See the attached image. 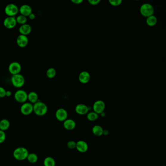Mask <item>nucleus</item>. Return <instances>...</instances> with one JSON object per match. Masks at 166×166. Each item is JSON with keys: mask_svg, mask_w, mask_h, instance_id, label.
Returning <instances> with one entry per match:
<instances>
[{"mask_svg": "<svg viewBox=\"0 0 166 166\" xmlns=\"http://www.w3.org/2000/svg\"><path fill=\"white\" fill-rule=\"evenodd\" d=\"M48 111V107L46 104L41 101H38L34 104L33 112L38 116H44L46 114Z\"/></svg>", "mask_w": 166, "mask_h": 166, "instance_id": "1", "label": "nucleus"}, {"mask_svg": "<svg viewBox=\"0 0 166 166\" xmlns=\"http://www.w3.org/2000/svg\"><path fill=\"white\" fill-rule=\"evenodd\" d=\"M29 153V151L27 148L20 147L17 148L14 150L13 155L14 158H15V159L19 161H23L27 159Z\"/></svg>", "mask_w": 166, "mask_h": 166, "instance_id": "2", "label": "nucleus"}, {"mask_svg": "<svg viewBox=\"0 0 166 166\" xmlns=\"http://www.w3.org/2000/svg\"><path fill=\"white\" fill-rule=\"evenodd\" d=\"M140 12L142 16L145 17H149L150 16L153 15L154 8L151 4L146 3L141 5L140 8Z\"/></svg>", "mask_w": 166, "mask_h": 166, "instance_id": "3", "label": "nucleus"}, {"mask_svg": "<svg viewBox=\"0 0 166 166\" xmlns=\"http://www.w3.org/2000/svg\"><path fill=\"white\" fill-rule=\"evenodd\" d=\"M11 81L14 86L16 88H21L24 85L25 79L22 75L18 74L12 75Z\"/></svg>", "mask_w": 166, "mask_h": 166, "instance_id": "4", "label": "nucleus"}, {"mask_svg": "<svg viewBox=\"0 0 166 166\" xmlns=\"http://www.w3.org/2000/svg\"><path fill=\"white\" fill-rule=\"evenodd\" d=\"M28 94L24 90H18L14 94V98L18 103H24L27 100Z\"/></svg>", "mask_w": 166, "mask_h": 166, "instance_id": "5", "label": "nucleus"}, {"mask_svg": "<svg viewBox=\"0 0 166 166\" xmlns=\"http://www.w3.org/2000/svg\"><path fill=\"white\" fill-rule=\"evenodd\" d=\"M17 5L14 4H10L5 7L4 12L8 17H15L19 12Z\"/></svg>", "mask_w": 166, "mask_h": 166, "instance_id": "6", "label": "nucleus"}, {"mask_svg": "<svg viewBox=\"0 0 166 166\" xmlns=\"http://www.w3.org/2000/svg\"><path fill=\"white\" fill-rule=\"evenodd\" d=\"M20 111L24 116H28L33 112V105L30 103H23L21 107Z\"/></svg>", "mask_w": 166, "mask_h": 166, "instance_id": "7", "label": "nucleus"}, {"mask_svg": "<svg viewBox=\"0 0 166 166\" xmlns=\"http://www.w3.org/2000/svg\"><path fill=\"white\" fill-rule=\"evenodd\" d=\"M21 64L17 61H14L10 64L8 66V70L12 75L20 74L21 71Z\"/></svg>", "mask_w": 166, "mask_h": 166, "instance_id": "8", "label": "nucleus"}, {"mask_svg": "<svg viewBox=\"0 0 166 166\" xmlns=\"http://www.w3.org/2000/svg\"><path fill=\"white\" fill-rule=\"evenodd\" d=\"M93 111L94 112L97 114H100L104 112L105 110V104L104 101L101 100H98L96 101L93 105Z\"/></svg>", "mask_w": 166, "mask_h": 166, "instance_id": "9", "label": "nucleus"}, {"mask_svg": "<svg viewBox=\"0 0 166 166\" xmlns=\"http://www.w3.org/2000/svg\"><path fill=\"white\" fill-rule=\"evenodd\" d=\"M56 118L58 120L63 122L67 119L68 113L67 111L63 108H60L58 109L55 114Z\"/></svg>", "mask_w": 166, "mask_h": 166, "instance_id": "10", "label": "nucleus"}, {"mask_svg": "<svg viewBox=\"0 0 166 166\" xmlns=\"http://www.w3.org/2000/svg\"><path fill=\"white\" fill-rule=\"evenodd\" d=\"M16 18L15 17H7L4 21V25L8 29H12L17 25Z\"/></svg>", "mask_w": 166, "mask_h": 166, "instance_id": "11", "label": "nucleus"}, {"mask_svg": "<svg viewBox=\"0 0 166 166\" xmlns=\"http://www.w3.org/2000/svg\"><path fill=\"white\" fill-rule=\"evenodd\" d=\"M16 42L17 44L20 47L24 48L27 46V45L28 44V38L27 36L23 35H20L18 36Z\"/></svg>", "mask_w": 166, "mask_h": 166, "instance_id": "12", "label": "nucleus"}, {"mask_svg": "<svg viewBox=\"0 0 166 166\" xmlns=\"http://www.w3.org/2000/svg\"><path fill=\"white\" fill-rule=\"evenodd\" d=\"M76 148L77 151L80 153H85L88 150V144L83 140H79L77 142H76Z\"/></svg>", "mask_w": 166, "mask_h": 166, "instance_id": "13", "label": "nucleus"}, {"mask_svg": "<svg viewBox=\"0 0 166 166\" xmlns=\"http://www.w3.org/2000/svg\"><path fill=\"white\" fill-rule=\"evenodd\" d=\"M75 111L77 114L80 115L87 114L89 111V108L83 104H79L76 106L75 108Z\"/></svg>", "mask_w": 166, "mask_h": 166, "instance_id": "14", "label": "nucleus"}, {"mask_svg": "<svg viewBox=\"0 0 166 166\" xmlns=\"http://www.w3.org/2000/svg\"><path fill=\"white\" fill-rule=\"evenodd\" d=\"M21 15L27 17L32 13V8L30 5L28 4H24L21 5L19 9Z\"/></svg>", "mask_w": 166, "mask_h": 166, "instance_id": "15", "label": "nucleus"}, {"mask_svg": "<svg viewBox=\"0 0 166 166\" xmlns=\"http://www.w3.org/2000/svg\"><path fill=\"white\" fill-rule=\"evenodd\" d=\"M63 125L66 130L68 131L73 130L76 126V122L72 119H67L63 121Z\"/></svg>", "mask_w": 166, "mask_h": 166, "instance_id": "16", "label": "nucleus"}, {"mask_svg": "<svg viewBox=\"0 0 166 166\" xmlns=\"http://www.w3.org/2000/svg\"><path fill=\"white\" fill-rule=\"evenodd\" d=\"M31 31H32V27L30 24H27L21 25L19 28V31L20 34L25 36L30 34Z\"/></svg>", "mask_w": 166, "mask_h": 166, "instance_id": "17", "label": "nucleus"}, {"mask_svg": "<svg viewBox=\"0 0 166 166\" xmlns=\"http://www.w3.org/2000/svg\"><path fill=\"white\" fill-rule=\"evenodd\" d=\"M78 80L82 83H87L90 80V74L87 71H83L81 72L78 76Z\"/></svg>", "mask_w": 166, "mask_h": 166, "instance_id": "18", "label": "nucleus"}, {"mask_svg": "<svg viewBox=\"0 0 166 166\" xmlns=\"http://www.w3.org/2000/svg\"><path fill=\"white\" fill-rule=\"evenodd\" d=\"M103 128L100 125H94L92 128V133L94 136H100L103 135Z\"/></svg>", "mask_w": 166, "mask_h": 166, "instance_id": "19", "label": "nucleus"}, {"mask_svg": "<svg viewBox=\"0 0 166 166\" xmlns=\"http://www.w3.org/2000/svg\"><path fill=\"white\" fill-rule=\"evenodd\" d=\"M27 100L30 101V103H35L38 101H39L38 94L35 92H30L28 94Z\"/></svg>", "mask_w": 166, "mask_h": 166, "instance_id": "20", "label": "nucleus"}, {"mask_svg": "<svg viewBox=\"0 0 166 166\" xmlns=\"http://www.w3.org/2000/svg\"><path fill=\"white\" fill-rule=\"evenodd\" d=\"M10 126V121L7 119H3L0 121V130L5 131L9 129Z\"/></svg>", "mask_w": 166, "mask_h": 166, "instance_id": "21", "label": "nucleus"}, {"mask_svg": "<svg viewBox=\"0 0 166 166\" xmlns=\"http://www.w3.org/2000/svg\"><path fill=\"white\" fill-rule=\"evenodd\" d=\"M157 22V19L154 15H152L149 17L147 18V24L148 25H149V27H153L156 24Z\"/></svg>", "mask_w": 166, "mask_h": 166, "instance_id": "22", "label": "nucleus"}, {"mask_svg": "<svg viewBox=\"0 0 166 166\" xmlns=\"http://www.w3.org/2000/svg\"><path fill=\"white\" fill-rule=\"evenodd\" d=\"M44 166H55L56 162L52 157H46L44 161Z\"/></svg>", "mask_w": 166, "mask_h": 166, "instance_id": "23", "label": "nucleus"}, {"mask_svg": "<svg viewBox=\"0 0 166 166\" xmlns=\"http://www.w3.org/2000/svg\"><path fill=\"white\" fill-rule=\"evenodd\" d=\"M27 159L30 163L34 164L37 162L38 160V156L35 153H30L28 154Z\"/></svg>", "mask_w": 166, "mask_h": 166, "instance_id": "24", "label": "nucleus"}, {"mask_svg": "<svg viewBox=\"0 0 166 166\" xmlns=\"http://www.w3.org/2000/svg\"><path fill=\"white\" fill-rule=\"evenodd\" d=\"M98 114L95 112H91L88 113L87 114V118L89 121H96L98 119Z\"/></svg>", "mask_w": 166, "mask_h": 166, "instance_id": "25", "label": "nucleus"}, {"mask_svg": "<svg viewBox=\"0 0 166 166\" xmlns=\"http://www.w3.org/2000/svg\"><path fill=\"white\" fill-rule=\"evenodd\" d=\"M16 20L17 24L23 25V24H25L27 23V18L25 16H23L22 15H20L16 18Z\"/></svg>", "mask_w": 166, "mask_h": 166, "instance_id": "26", "label": "nucleus"}, {"mask_svg": "<svg viewBox=\"0 0 166 166\" xmlns=\"http://www.w3.org/2000/svg\"><path fill=\"white\" fill-rule=\"evenodd\" d=\"M56 69L54 68H50L47 70L46 75L49 78H52L56 76Z\"/></svg>", "mask_w": 166, "mask_h": 166, "instance_id": "27", "label": "nucleus"}, {"mask_svg": "<svg viewBox=\"0 0 166 166\" xmlns=\"http://www.w3.org/2000/svg\"><path fill=\"white\" fill-rule=\"evenodd\" d=\"M109 2L111 5L114 7H117L121 4L122 1L121 0H110Z\"/></svg>", "mask_w": 166, "mask_h": 166, "instance_id": "28", "label": "nucleus"}, {"mask_svg": "<svg viewBox=\"0 0 166 166\" xmlns=\"http://www.w3.org/2000/svg\"><path fill=\"white\" fill-rule=\"evenodd\" d=\"M67 147L69 149H74L76 148V142L73 140L68 141L67 143Z\"/></svg>", "mask_w": 166, "mask_h": 166, "instance_id": "29", "label": "nucleus"}, {"mask_svg": "<svg viewBox=\"0 0 166 166\" xmlns=\"http://www.w3.org/2000/svg\"><path fill=\"white\" fill-rule=\"evenodd\" d=\"M6 139V134L5 132L3 131L0 130V144L4 142Z\"/></svg>", "mask_w": 166, "mask_h": 166, "instance_id": "30", "label": "nucleus"}, {"mask_svg": "<svg viewBox=\"0 0 166 166\" xmlns=\"http://www.w3.org/2000/svg\"><path fill=\"white\" fill-rule=\"evenodd\" d=\"M6 91V90L3 87H0V97H5Z\"/></svg>", "mask_w": 166, "mask_h": 166, "instance_id": "31", "label": "nucleus"}, {"mask_svg": "<svg viewBox=\"0 0 166 166\" xmlns=\"http://www.w3.org/2000/svg\"><path fill=\"white\" fill-rule=\"evenodd\" d=\"M88 2L91 5H95L98 4L100 2V0H89Z\"/></svg>", "mask_w": 166, "mask_h": 166, "instance_id": "32", "label": "nucleus"}, {"mask_svg": "<svg viewBox=\"0 0 166 166\" xmlns=\"http://www.w3.org/2000/svg\"><path fill=\"white\" fill-rule=\"evenodd\" d=\"M71 1L75 4H78L83 3V0H72Z\"/></svg>", "mask_w": 166, "mask_h": 166, "instance_id": "33", "label": "nucleus"}, {"mask_svg": "<svg viewBox=\"0 0 166 166\" xmlns=\"http://www.w3.org/2000/svg\"><path fill=\"white\" fill-rule=\"evenodd\" d=\"M28 17H29V18H30V20H33L35 19L36 16H35L34 13H31L28 16Z\"/></svg>", "mask_w": 166, "mask_h": 166, "instance_id": "34", "label": "nucleus"}, {"mask_svg": "<svg viewBox=\"0 0 166 166\" xmlns=\"http://www.w3.org/2000/svg\"><path fill=\"white\" fill-rule=\"evenodd\" d=\"M11 94H12V93H11L10 91H6L5 97H10L11 96Z\"/></svg>", "mask_w": 166, "mask_h": 166, "instance_id": "35", "label": "nucleus"}, {"mask_svg": "<svg viewBox=\"0 0 166 166\" xmlns=\"http://www.w3.org/2000/svg\"><path fill=\"white\" fill-rule=\"evenodd\" d=\"M109 134V132L107 130H104L103 133V134L105 135V136H107Z\"/></svg>", "mask_w": 166, "mask_h": 166, "instance_id": "36", "label": "nucleus"}, {"mask_svg": "<svg viewBox=\"0 0 166 166\" xmlns=\"http://www.w3.org/2000/svg\"></svg>", "mask_w": 166, "mask_h": 166, "instance_id": "37", "label": "nucleus"}]
</instances>
